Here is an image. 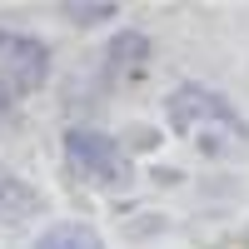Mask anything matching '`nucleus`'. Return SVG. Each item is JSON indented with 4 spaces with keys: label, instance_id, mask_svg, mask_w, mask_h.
Instances as JSON below:
<instances>
[{
    "label": "nucleus",
    "instance_id": "obj_1",
    "mask_svg": "<svg viewBox=\"0 0 249 249\" xmlns=\"http://www.w3.org/2000/svg\"><path fill=\"white\" fill-rule=\"evenodd\" d=\"M164 115H170V130L179 140H190L195 150L210 155V160H234V155L249 150L244 115L224 95H214L210 85H179L164 100Z\"/></svg>",
    "mask_w": 249,
    "mask_h": 249
},
{
    "label": "nucleus",
    "instance_id": "obj_2",
    "mask_svg": "<svg viewBox=\"0 0 249 249\" xmlns=\"http://www.w3.org/2000/svg\"><path fill=\"white\" fill-rule=\"evenodd\" d=\"M50 75V50L35 35L0 30V95H30Z\"/></svg>",
    "mask_w": 249,
    "mask_h": 249
},
{
    "label": "nucleus",
    "instance_id": "obj_3",
    "mask_svg": "<svg viewBox=\"0 0 249 249\" xmlns=\"http://www.w3.org/2000/svg\"><path fill=\"white\" fill-rule=\"evenodd\" d=\"M65 160H70V170L80 179H90V184H124L130 179V160L100 130H70L65 135Z\"/></svg>",
    "mask_w": 249,
    "mask_h": 249
},
{
    "label": "nucleus",
    "instance_id": "obj_4",
    "mask_svg": "<svg viewBox=\"0 0 249 249\" xmlns=\"http://www.w3.org/2000/svg\"><path fill=\"white\" fill-rule=\"evenodd\" d=\"M35 210H40L35 190H30L25 179H15V175L0 170V219H25V214H35Z\"/></svg>",
    "mask_w": 249,
    "mask_h": 249
},
{
    "label": "nucleus",
    "instance_id": "obj_5",
    "mask_svg": "<svg viewBox=\"0 0 249 249\" xmlns=\"http://www.w3.org/2000/svg\"><path fill=\"white\" fill-rule=\"evenodd\" d=\"M35 249H105V244H100V234L90 224H50L35 239Z\"/></svg>",
    "mask_w": 249,
    "mask_h": 249
},
{
    "label": "nucleus",
    "instance_id": "obj_6",
    "mask_svg": "<svg viewBox=\"0 0 249 249\" xmlns=\"http://www.w3.org/2000/svg\"><path fill=\"white\" fill-rule=\"evenodd\" d=\"M144 50H150V45H144V35H120L110 55H115V65H120V70H140Z\"/></svg>",
    "mask_w": 249,
    "mask_h": 249
},
{
    "label": "nucleus",
    "instance_id": "obj_7",
    "mask_svg": "<svg viewBox=\"0 0 249 249\" xmlns=\"http://www.w3.org/2000/svg\"><path fill=\"white\" fill-rule=\"evenodd\" d=\"M65 15H75L80 25H95V20H110L115 5H65Z\"/></svg>",
    "mask_w": 249,
    "mask_h": 249
}]
</instances>
